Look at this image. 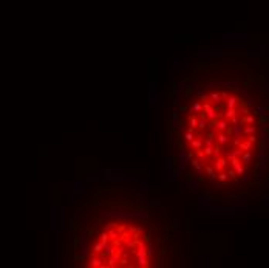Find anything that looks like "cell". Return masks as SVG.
Here are the masks:
<instances>
[{
    "instance_id": "cell-1",
    "label": "cell",
    "mask_w": 269,
    "mask_h": 268,
    "mask_svg": "<svg viewBox=\"0 0 269 268\" xmlns=\"http://www.w3.org/2000/svg\"><path fill=\"white\" fill-rule=\"evenodd\" d=\"M190 163V158H189V152L187 151H184V149H181L180 151V166H178V169H177V172L181 174L184 172V169H186V166Z\"/></svg>"
},
{
    "instance_id": "cell-2",
    "label": "cell",
    "mask_w": 269,
    "mask_h": 268,
    "mask_svg": "<svg viewBox=\"0 0 269 268\" xmlns=\"http://www.w3.org/2000/svg\"><path fill=\"white\" fill-rule=\"evenodd\" d=\"M227 164H231V161H229L226 157L215 158V161H213V167H215V170H217V172H221L223 169H226Z\"/></svg>"
},
{
    "instance_id": "cell-3",
    "label": "cell",
    "mask_w": 269,
    "mask_h": 268,
    "mask_svg": "<svg viewBox=\"0 0 269 268\" xmlns=\"http://www.w3.org/2000/svg\"><path fill=\"white\" fill-rule=\"evenodd\" d=\"M231 166L237 170L238 175H243V174H245V166L241 164V158L240 157H235L234 160H231Z\"/></svg>"
},
{
    "instance_id": "cell-4",
    "label": "cell",
    "mask_w": 269,
    "mask_h": 268,
    "mask_svg": "<svg viewBox=\"0 0 269 268\" xmlns=\"http://www.w3.org/2000/svg\"><path fill=\"white\" fill-rule=\"evenodd\" d=\"M229 137L231 135H227L226 132H218L217 133V143L220 144V146H226V144H231V140H229Z\"/></svg>"
},
{
    "instance_id": "cell-5",
    "label": "cell",
    "mask_w": 269,
    "mask_h": 268,
    "mask_svg": "<svg viewBox=\"0 0 269 268\" xmlns=\"http://www.w3.org/2000/svg\"><path fill=\"white\" fill-rule=\"evenodd\" d=\"M59 209L57 208H51V214H50V223H51V230H56L57 228V223H59V219H57V212Z\"/></svg>"
},
{
    "instance_id": "cell-6",
    "label": "cell",
    "mask_w": 269,
    "mask_h": 268,
    "mask_svg": "<svg viewBox=\"0 0 269 268\" xmlns=\"http://www.w3.org/2000/svg\"><path fill=\"white\" fill-rule=\"evenodd\" d=\"M121 257H122V254L121 253H115V254H112V256L107 259V266H110V268H113V266H116L118 265V262L121 260Z\"/></svg>"
},
{
    "instance_id": "cell-7",
    "label": "cell",
    "mask_w": 269,
    "mask_h": 268,
    "mask_svg": "<svg viewBox=\"0 0 269 268\" xmlns=\"http://www.w3.org/2000/svg\"><path fill=\"white\" fill-rule=\"evenodd\" d=\"M104 260H105V259H102V257L91 256L88 263H90V266H96V268H105V266H107V263H104Z\"/></svg>"
},
{
    "instance_id": "cell-8",
    "label": "cell",
    "mask_w": 269,
    "mask_h": 268,
    "mask_svg": "<svg viewBox=\"0 0 269 268\" xmlns=\"http://www.w3.org/2000/svg\"><path fill=\"white\" fill-rule=\"evenodd\" d=\"M215 124H217L218 132H226L227 129H229V119H226V118L217 119V121H215Z\"/></svg>"
},
{
    "instance_id": "cell-9",
    "label": "cell",
    "mask_w": 269,
    "mask_h": 268,
    "mask_svg": "<svg viewBox=\"0 0 269 268\" xmlns=\"http://www.w3.org/2000/svg\"><path fill=\"white\" fill-rule=\"evenodd\" d=\"M203 146H204V138L201 137V135H198L192 143H190V147L192 149H195V151H198V149H203Z\"/></svg>"
},
{
    "instance_id": "cell-10",
    "label": "cell",
    "mask_w": 269,
    "mask_h": 268,
    "mask_svg": "<svg viewBox=\"0 0 269 268\" xmlns=\"http://www.w3.org/2000/svg\"><path fill=\"white\" fill-rule=\"evenodd\" d=\"M237 115H238V110L235 109V107H227V109L224 110V113H223V118H226V119H229V121H231V119L235 118Z\"/></svg>"
},
{
    "instance_id": "cell-11",
    "label": "cell",
    "mask_w": 269,
    "mask_h": 268,
    "mask_svg": "<svg viewBox=\"0 0 269 268\" xmlns=\"http://www.w3.org/2000/svg\"><path fill=\"white\" fill-rule=\"evenodd\" d=\"M257 130H258V127L255 126V124H248V126L243 129V135H245V137H249V135H257Z\"/></svg>"
},
{
    "instance_id": "cell-12",
    "label": "cell",
    "mask_w": 269,
    "mask_h": 268,
    "mask_svg": "<svg viewBox=\"0 0 269 268\" xmlns=\"http://www.w3.org/2000/svg\"><path fill=\"white\" fill-rule=\"evenodd\" d=\"M104 246H105V243L102 242V240H101V242H98V243H95V245L91 246V254H90V257H91V256H95V254H101V253L104 251Z\"/></svg>"
},
{
    "instance_id": "cell-13",
    "label": "cell",
    "mask_w": 269,
    "mask_h": 268,
    "mask_svg": "<svg viewBox=\"0 0 269 268\" xmlns=\"http://www.w3.org/2000/svg\"><path fill=\"white\" fill-rule=\"evenodd\" d=\"M206 118L209 119V121H217V119H218V110L213 109V107H212V109H209V110H206Z\"/></svg>"
},
{
    "instance_id": "cell-14",
    "label": "cell",
    "mask_w": 269,
    "mask_h": 268,
    "mask_svg": "<svg viewBox=\"0 0 269 268\" xmlns=\"http://www.w3.org/2000/svg\"><path fill=\"white\" fill-rule=\"evenodd\" d=\"M189 112H190V113H201V112H203V102H201V101L193 102V104L189 107Z\"/></svg>"
},
{
    "instance_id": "cell-15",
    "label": "cell",
    "mask_w": 269,
    "mask_h": 268,
    "mask_svg": "<svg viewBox=\"0 0 269 268\" xmlns=\"http://www.w3.org/2000/svg\"><path fill=\"white\" fill-rule=\"evenodd\" d=\"M252 160H254V154H252V151H246V152H243V155H241V161H243L245 164H251V163H252Z\"/></svg>"
},
{
    "instance_id": "cell-16",
    "label": "cell",
    "mask_w": 269,
    "mask_h": 268,
    "mask_svg": "<svg viewBox=\"0 0 269 268\" xmlns=\"http://www.w3.org/2000/svg\"><path fill=\"white\" fill-rule=\"evenodd\" d=\"M198 183H199V180L196 177H193V178L189 180V189H190V192H193V194L198 192Z\"/></svg>"
},
{
    "instance_id": "cell-17",
    "label": "cell",
    "mask_w": 269,
    "mask_h": 268,
    "mask_svg": "<svg viewBox=\"0 0 269 268\" xmlns=\"http://www.w3.org/2000/svg\"><path fill=\"white\" fill-rule=\"evenodd\" d=\"M240 121H241V124H246V126H248V124H255V121H257V119H255V116H254V115H251V113H249V115H246V116L241 118Z\"/></svg>"
},
{
    "instance_id": "cell-18",
    "label": "cell",
    "mask_w": 269,
    "mask_h": 268,
    "mask_svg": "<svg viewBox=\"0 0 269 268\" xmlns=\"http://www.w3.org/2000/svg\"><path fill=\"white\" fill-rule=\"evenodd\" d=\"M209 95H210V101H215L217 104L223 102V98H221V93L220 91H212V93H209Z\"/></svg>"
},
{
    "instance_id": "cell-19",
    "label": "cell",
    "mask_w": 269,
    "mask_h": 268,
    "mask_svg": "<svg viewBox=\"0 0 269 268\" xmlns=\"http://www.w3.org/2000/svg\"><path fill=\"white\" fill-rule=\"evenodd\" d=\"M180 115H181V112H180V110H178V112H173V113H172V119H170V124H172L173 127L180 124Z\"/></svg>"
},
{
    "instance_id": "cell-20",
    "label": "cell",
    "mask_w": 269,
    "mask_h": 268,
    "mask_svg": "<svg viewBox=\"0 0 269 268\" xmlns=\"http://www.w3.org/2000/svg\"><path fill=\"white\" fill-rule=\"evenodd\" d=\"M207 124H209V119L204 116V118H198V129L199 130H206L207 129Z\"/></svg>"
},
{
    "instance_id": "cell-21",
    "label": "cell",
    "mask_w": 269,
    "mask_h": 268,
    "mask_svg": "<svg viewBox=\"0 0 269 268\" xmlns=\"http://www.w3.org/2000/svg\"><path fill=\"white\" fill-rule=\"evenodd\" d=\"M243 124H237V126H232V133H234V137H240V135H243V129L245 127H241Z\"/></svg>"
},
{
    "instance_id": "cell-22",
    "label": "cell",
    "mask_w": 269,
    "mask_h": 268,
    "mask_svg": "<svg viewBox=\"0 0 269 268\" xmlns=\"http://www.w3.org/2000/svg\"><path fill=\"white\" fill-rule=\"evenodd\" d=\"M227 180H229V174L227 172H218V181H220V184H226L227 183Z\"/></svg>"
},
{
    "instance_id": "cell-23",
    "label": "cell",
    "mask_w": 269,
    "mask_h": 268,
    "mask_svg": "<svg viewBox=\"0 0 269 268\" xmlns=\"http://www.w3.org/2000/svg\"><path fill=\"white\" fill-rule=\"evenodd\" d=\"M238 102H240V99H238L237 96H234V95H231L229 98L226 99V104H227V107H235Z\"/></svg>"
},
{
    "instance_id": "cell-24",
    "label": "cell",
    "mask_w": 269,
    "mask_h": 268,
    "mask_svg": "<svg viewBox=\"0 0 269 268\" xmlns=\"http://www.w3.org/2000/svg\"><path fill=\"white\" fill-rule=\"evenodd\" d=\"M252 144H254V143H251V141L246 140V141H241L238 147H240V149L243 151V152H246V151H251V149H252Z\"/></svg>"
},
{
    "instance_id": "cell-25",
    "label": "cell",
    "mask_w": 269,
    "mask_h": 268,
    "mask_svg": "<svg viewBox=\"0 0 269 268\" xmlns=\"http://www.w3.org/2000/svg\"><path fill=\"white\" fill-rule=\"evenodd\" d=\"M249 113H251L249 107H248V105H245V104H240V107H238V115L246 116V115H249Z\"/></svg>"
},
{
    "instance_id": "cell-26",
    "label": "cell",
    "mask_w": 269,
    "mask_h": 268,
    "mask_svg": "<svg viewBox=\"0 0 269 268\" xmlns=\"http://www.w3.org/2000/svg\"><path fill=\"white\" fill-rule=\"evenodd\" d=\"M195 155L203 161L204 164H206V160H207V155H206V152H204V149H198V151H195Z\"/></svg>"
},
{
    "instance_id": "cell-27",
    "label": "cell",
    "mask_w": 269,
    "mask_h": 268,
    "mask_svg": "<svg viewBox=\"0 0 269 268\" xmlns=\"http://www.w3.org/2000/svg\"><path fill=\"white\" fill-rule=\"evenodd\" d=\"M198 98H199V101H201V102H206V101H209V99H210V95H207V93H206L204 90H198Z\"/></svg>"
},
{
    "instance_id": "cell-28",
    "label": "cell",
    "mask_w": 269,
    "mask_h": 268,
    "mask_svg": "<svg viewBox=\"0 0 269 268\" xmlns=\"http://www.w3.org/2000/svg\"><path fill=\"white\" fill-rule=\"evenodd\" d=\"M136 259H138V265L139 266H144V268L149 266V257H147V256H139Z\"/></svg>"
},
{
    "instance_id": "cell-29",
    "label": "cell",
    "mask_w": 269,
    "mask_h": 268,
    "mask_svg": "<svg viewBox=\"0 0 269 268\" xmlns=\"http://www.w3.org/2000/svg\"><path fill=\"white\" fill-rule=\"evenodd\" d=\"M221 154H223V152H221V146L217 143V144L213 146V158H220Z\"/></svg>"
},
{
    "instance_id": "cell-30",
    "label": "cell",
    "mask_w": 269,
    "mask_h": 268,
    "mask_svg": "<svg viewBox=\"0 0 269 268\" xmlns=\"http://www.w3.org/2000/svg\"><path fill=\"white\" fill-rule=\"evenodd\" d=\"M74 194H80V192H84L85 191V187H84V183H80V181H76L74 183Z\"/></svg>"
},
{
    "instance_id": "cell-31",
    "label": "cell",
    "mask_w": 269,
    "mask_h": 268,
    "mask_svg": "<svg viewBox=\"0 0 269 268\" xmlns=\"http://www.w3.org/2000/svg\"><path fill=\"white\" fill-rule=\"evenodd\" d=\"M189 123H190V127H192L193 130L198 129V118H196V116L190 115V116H189Z\"/></svg>"
},
{
    "instance_id": "cell-32",
    "label": "cell",
    "mask_w": 269,
    "mask_h": 268,
    "mask_svg": "<svg viewBox=\"0 0 269 268\" xmlns=\"http://www.w3.org/2000/svg\"><path fill=\"white\" fill-rule=\"evenodd\" d=\"M195 138H196V137L193 135V132H190V130H187V132H186V135H184V140H186V141L192 143V141H193Z\"/></svg>"
},
{
    "instance_id": "cell-33",
    "label": "cell",
    "mask_w": 269,
    "mask_h": 268,
    "mask_svg": "<svg viewBox=\"0 0 269 268\" xmlns=\"http://www.w3.org/2000/svg\"><path fill=\"white\" fill-rule=\"evenodd\" d=\"M101 240H102L104 243H109V240H110V234H109V231H105V230H104V231L101 233Z\"/></svg>"
},
{
    "instance_id": "cell-34",
    "label": "cell",
    "mask_w": 269,
    "mask_h": 268,
    "mask_svg": "<svg viewBox=\"0 0 269 268\" xmlns=\"http://www.w3.org/2000/svg\"><path fill=\"white\" fill-rule=\"evenodd\" d=\"M215 144H217V140L215 138H210V137L204 138V146H215Z\"/></svg>"
},
{
    "instance_id": "cell-35",
    "label": "cell",
    "mask_w": 269,
    "mask_h": 268,
    "mask_svg": "<svg viewBox=\"0 0 269 268\" xmlns=\"http://www.w3.org/2000/svg\"><path fill=\"white\" fill-rule=\"evenodd\" d=\"M243 137H245V135H240V137H234V140H232L231 143H232V144H234L235 147H238V146H240V143L243 141Z\"/></svg>"
},
{
    "instance_id": "cell-36",
    "label": "cell",
    "mask_w": 269,
    "mask_h": 268,
    "mask_svg": "<svg viewBox=\"0 0 269 268\" xmlns=\"http://www.w3.org/2000/svg\"><path fill=\"white\" fill-rule=\"evenodd\" d=\"M128 262H130V260H128V256H122V257H121V260H119V265H121V266H128V265H130Z\"/></svg>"
},
{
    "instance_id": "cell-37",
    "label": "cell",
    "mask_w": 269,
    "mask_h": 268,
    "mask_svg": "<svg viewBox=\"0 0 269 268\" xmlns=\"http://www.w3.org/2000/svg\"><path fill=\"white\" fill-rule=\"evenodd\" d=\"M203 149H204V152H206V155H207V157L213 155V146H204Z\"/></svg>"
},
{
    "instance_id": "cell-38",
    "label": "cell",
    "mask_w": 269,
    "mask_h": 268,
    "mask_svg": "<svg viewBox=\"0 0 269 268\" xmlns=\"http://www.w3.org/2000/svg\"><path fill=\"white\" fill-rule=\"evenodd\" d=\"M109 234H110V239H112V240H115V239L119 237V231H115V230H112V228L109 230Z\"/></svg>"
},
{
    "instance_id": "cell-39",
    "label": "cell",
    "mask_w": 269,
    "mask_h": 268,
    "mask_svg": "<svg viewBox=\"0 0 269 268\" xmlns=\"http://www.w3.org/2000/svg\"><path fill=\"white\" fill-rule=\"evenodd\" d=\"M224 87H237V88H240V84L238 82H232V81H227V82H224Z\"/></svg>"
},
{
    "instance_id": "cell-40",
    "label": "cell",
    "mask_w": 269,
    "mask_h": 268,
    "mask_svg": "<svg viewBox=\"0 0 269 268\" xmlns=\"http://www.w3.org/2000/svg\"><path fill=\"white\" fill-rule=\"evenodd\" d=\"M227 174H229V178H231V180H235V178H237V175H238L235 169H229V172H227Z\"/></svg>"
},
{
    "instance_id": "cell-41",
    "label": "cell",
    "mask_w": 269,
    "mask_h": 268,
    "mask_svg": "<svg viewBox=\"0 0 269 268\" xmlns=\"http://www.w3.org/2000/svg\"><path fill=\"white\" fill-rule=\"evenodd\" d=\"M127 233H128L130 236H134V234L138 233V228H134V226H128V228H127Z\"/></svg>"
},
{
    "instance_id": "cell-42",
    "label": "cell",
    "mask_w": 269,
    "mask_h": 268,
    "mask_svg": "<svg viewBox=\"0 0 269 268\" xmlns=\"http://www.w3.org/2000/svg\"><path fill=\"white\" fill-rule=\"evenodd\" d=\"M172 161H173V160H172V157H167V160H166V163H167V164H166V167H167V172H170V170H172Z\"/></svg>"
},
{
    "instance_id": "cell-43",
    "label": "cell",
    "mask_w": 269,
    "mask_h": 268,
    "mask_svg": "<svg viewBox=\"0 0 269 268\" xmlns=\"http://www.w3.org/2000/svg\"><path fill=\"white\" fill-rule=\"evenodd\" d=\"M224 157H226V158H227V160H229V161H231V160H234L237 155L234 154V151H231V152H226V154H224Z\"/></svg>"
},
{
    "instance_id": "cell-44",
    "label": "cell",
    "mask_w": 269,
    "mask_h": 268,
    "mask_svg": "<svg viewBox=\"0 0 269 268\" xmlns=\"http://www.w3.org/2000/svg\"><path fill=\"white\" fill-rule=\"evenodd\" d=\"M125 250H128V246H127V245H119V246L116 248V251H118V253H121V254H124V253H125Z\"/></svg>"
},
{
    "instance_id": "cell-45",
    "label": "cell",
    "mask_w": 269,
    "mask_h": 268,
    "mask_svg": "<svg viewBox=\"0 0 269 268\" xmlns=\"http://www.w3.org/2000/svg\"><path fill=\"white\" fill-rule=\"evenodd\" d=\"M153 256V246L152 243H149V246H147V257H152Z\"/></svg>"
},
{
    "instance_id": "cell-46",
    "label": "cell",
    "mask_w": 269,
    "mask_h": 268,
    "mask_svg": "<svg viewBox=\"0 0 269 268\" xmlns=\"http://www.w3.org/2000/svg\"><path fill=\"white\" fill-rule=\"evenodd\" d=\"M212 107H213V105H212V104H210L209 101L203 102V110H204V112H206V110H209V109H212Z\"/></svg>"
},
{
    "instance_id": "cell-47",
    "label": "cell",
    "mask_w": 269,
    "mask_h": 268,
    "mask_svg": "<svg viewBox=\"0 0 269 268\" xmlns=\"http://www.w3.org/2000/svg\"><path fill=\"white\" fill-rule=\"evenodd\" d=\"M246 140H248V141H251V143H257V140H258V138H257V135H249V137H246Z\"/></svg>"
},
{
    "instance_id": "cell-48",
    "label": "cell",
    "mask_w": 269,
    "mask_h": 268,
    "mask_svg": "<svg viewBox=\"0 0 269 268\" xmlns=\"http://www.w3.org/2000/svg\"><path fill=\"white\" fill-rule=\"evenodd\" d=\"M255 180H257V181H261V180H263V172H261V170H258L257 174H255Z\"/></svg>"
},
{
    "instance_id": "cell-49",
    "label": "cell",
    "mask_w": 269,
    "mask_h": 268,
    "mask_svg": "<svg viewBox=\"0 0 269 268\" xmlns=\"http://www.w3.org/2000/svg\"><path fill=\"white\" fill-rule=\"evenodd\" d=\"M99 178H101L99 175H88V177H87V180H88V181H98Z\"/></svg>"
},
{
    "instance_id": "cell-50",
    "label": "cell",
    "mask_w": 269,
    "mask_h": 268,
    "mask_svg": "<svg viewBox=\"0 0 269 268\" xmlns=\"http://www.w3.org/2000/svg\"><path fill=\"white\" fill-rule=\"evenodd\" d=\"M240 123H241V121H240V118H238V116H235V118L231 119V124H232V126H237V124H240Z\"/></svg>"
},
{
    "instance_id": "cell-51",
    "label": "cell",
    "mask_w": 269,
    "mask_h": 268,
    "mask_svg": "<svg viewBox=\"0 0 269 268\" xmlns=\"http://www.w3.org/2000/svg\"><path fill=\"white\" fill-rule=\"evenodd\" d=\"M261 93H269V84H263L261 85Z\"/></svg>"
},
{
    "instance_id": "cell-52",
    "label": "cell",
    "mask_w": 269,
    "mask_h": 268,
    "mask_svg": "<svg viewBox=\"0 0 269 268\" xmlns=\"http://www.w3.org/2000/svg\"><path fill=\"white\" fill-rule=\"evenodd\" d=\"M180 226H181V222H180L178 219H175V220H173V228H175V230H178Z\"/></svg>"
},
{
    "instance_id": "cell-53",
    "label": "cell",
    "mask_w": 269,
    "mask_h": 268,
    "mask_svg": "<svg viewBox=\"0 0 269 268\" xmlns=\"http://www.w3.org/2000/svg\"><path fill=\"white\" fill-rule=\"evenodd\" d=\"M229 96H231V95H229V93H227V91H221V98H223V101H226V99L229 98Z\"/></svg>"
},
{
    "instance_id": "cell-54",
    "label": "cell",
    "mask_w": 269,
    "mask_h": 268,
    "mask_svg": "<svg viewBox=\"0 0 269 268\" xmlns=\"http://www.w3.org/2000/svg\"><path fill=\"white\" fill-rule=\"evenodd\" d=\"M178 67H181V61H178V59H175V65H173V70H177Z\"/></svg>"
},
{
    "instance_id": "cell-55",
    "label": "cell",
    "mask_w": 269,
    "mask_h": 268,
    "mask_svg": "<svg viewBox=\"0 0 269 268\" xmlns=\"http://www.w3.org/2000/svg\"><path fill=\"white\" fill-rule=\"evenodd\" d=\"M138 233H139V234H145V228L139 226V228H138Z\"/></svg>"
},
{
    "instance_id": "cell-56",
    "label": "cell",
    "mask_w": 269,
    "mask_h": 268,
    "mask_svg": "<svg viewBox=\"0 0 269 268\" xmlns=\"http://www.w3.org/2000/svg\"><path fill=\"white\" fill-rule=\"evenodd\" d=\"M141 187L144 191H149V187H147V183H141Z\"/></svg>"
},
{
    "instance_id": "cell-57",
    "label": "cell",
    "mask_w": 269,
    "mask_h": 268,
    "mask_svg": "<svg viewBox=\"0 0 269 268\" xmlns=\"http://www.w3.org/2000/svg\"><path fill=\"white\" fill-rule=\"evenodd\" d=\"M243 181H245V183H248V181H249V177H246V175H245V177H243Z\"/></svg>"
}]
</instances>
